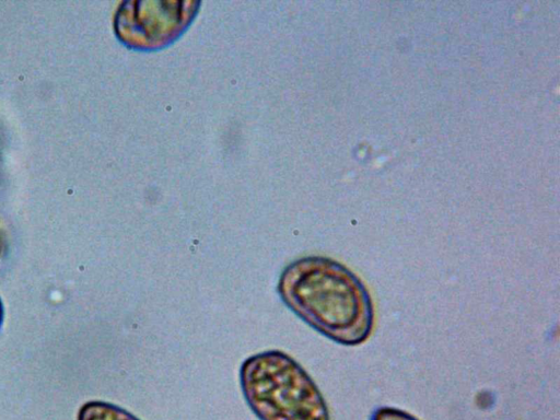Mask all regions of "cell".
<instances>
[{"mask_svg": "<svg viewBox=\"0 0 560 420\" xmlns=\"http://www.w3.org/2000/svg\"><path fill=\"white\" fill-rule=\"evenodd\" d=\"M240 384L259 420H329L317 385L283 351L267 350L245 359L240 368Z\"/></svg>", "mask_w": 560, "mask_h": 420, "instance_id": "obj_2", "label": "cell"}, {"mask_svg": "<svg viewBox=\"0 0 560 420\" xmlns=\"http://www.w3.org/2000/svg\"><path fill=\"white\" fill-rule=\"evenodd\" d=\"M2 322H3V306H2V303L0 300V328L2 326Z\"/></svg>", "mask_w": 560, "mask_h": 420, "instance_id": "obj_6", "label": "cell"}, {"mask_svg": "<svg viewBox=\"0 0 560 420\" xmlns=\"http://www.w3.org/2000/svg\"><path fill=\"white\" fill-rule=\"evenodd\" d=\"M78 420H139L126 409L106 401H88L79 410Z\"/></svg>", "mask_w": 560, "mask_h": 420, "instance_id": "obj_4", "label": "cell"}, {"mask_svg": "<svg viewBox=\"0 0 560 420\" xmlns=\"http://www.w3.org/2000/svg\"><path fill=\"white\" fill-rule=\"evenodd\" d=\"M370 420H418L416 417L410 413L393 408V407H381L377 408Z\"/></svg>", "mask_w": 560, "mask_h": 420, "instance_id": "obj_5", "label": "cell"}, {"mask_svg": "<svg viewBox=\"0 0 560 420\" xmlns=\"http://www.w3.org/2000/svg\"><path fill=\"white\" fill-rule=\"evenodd\" d=\"M195 1L125 2L116 18L118 36L135 48L161 47L177 37L189 24Z\"/></svg>", "mask_w": 560, "mask_h": 420, "instance_id": "obj_3", "label": "cell"}, {"mask_svg": "<svg viewBox=\"0 0 560 420\" xmlns=\"http://www.w3.org/2000/svg\"><path fill=\"white\" fill-rule=\"evenodd\" d=\"M277 291L300 319L337 343L357 346L372 332L371 295L361 279L337 260L307 256L290 262Z\"/></svg>", "mask_w": 560, "mask_h": 420, "instance_id": "obj_1", "label": "cell"}]
</instances>
